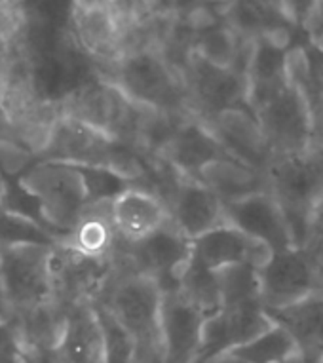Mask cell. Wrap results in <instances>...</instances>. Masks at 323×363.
<instances>
[{
  "label": "cell",
  "instance_id": "cell-37",
  "mask_svg": "<svg viewBox=\"0 0 323 363\" xmlns=\"http://www.w3.org/2000/svg\"><path fill=\"white\" fill-rule=\"evenodd\" d=\"M0 141H4V143L18 145V141H16V133H13V128H12V124H10V120H8V116H6V113H4L2 105H0Z\"/></svg>",
  "mask_w": 323,
  "mask_h": 363
},
{
  "label": "cell",
  "instance_id": "cell-16",
  "mask_svg": "<svg viewBox=\"0 0 323 363\" xmlns=\"http://www.w3.org/2000/svg\"><path fill=\"white\" fill-rule=\"evenodd\" d=\"M208 315L192 306L179 289L162 293L160 345L162 363L196 362L202 329Z\"/></svg>",
  "mask_w": 323,
  "mask_h": 363
},
{
  "label": "cell",
  "instance_id": "cell-38",
  "mask_svg": "<svg viewBox=\"0 0 323 363\" xmlns=\"http://www.w3.org/2000/svg\"><path fill=\"white\" fill-rule=\"evenodd\" d=\"M308 40H310L312 44H314V46H316V48L319 50V52H323V30H322V33H317L316 36H312V38H308Z\"/></svg>",
  "mask_w": 323,
  "mask_h": 363
},
{
  "label": "cell",
  "instance_id": "cell-26",
  "mask_svg": "<svg viewBox=\"0 0 323 363\" xmlns=\"http://www.w3.org/2000/svg\"><path fill=\"white\" fill-rule=\"evenodd\" d=\"M205 186H210L222 203L234 202L239 198H246L255 192L266 191V179L263 173L253 172L249 167L242 166L239 162L227 160L215 162L200 173L196 179Z\"/></svg>",
  "mask_w": 323,
  "mask_h": 363
},
{
  "label": "cell",
  "instance_id": "cell-10",
  "mask_svg": "<svg viewBox=\"0 0 323 363\" xmlns=\"http://www.w3.org/2000/svg\"><path fill=\"white\" fill-rule=\"evenodd\" d=\"M272 156L297 155L314 145V113L300 88L288 84L253 113Z\"/></svg>",
  "mask_w": 323,
  "mask_h": 363
},
{
  "label": "cell",
  "instance_id": "cell-15",
  "mask_svg": "<svg viewBox=\"0 0 323 363\" xmlns=\"http://www.w3.org/2000/svg\"><path fill=\"white\" fill-rule=\"evenodd\" d=\"M225 206L227 225L264 244L272 253L295 247L288 219L268 192H255Z\"/></svg>",
  "mask_w": 323,
  "mask_h": 363
},
{
  "label": "cell",
  "instance_id": "cell-41",
  "mask_svg": "<svg viewBox=\"0 0 323 363\" xmlns=\"http://www.w3.org/2000/svg\"><path fill=\"white\" fill-rule=\"evenodd\" d=\"M317 363H323V357H322V359H319V362H317Z\"/></svg>",
  "mask_w": 323,
  "mask_h": 363
},
{
  "label": "cell",
  "instance_id": "cell-14",
  "mask_svg": "<svg viewBox=\"0 0 323 363\" xmlns=\"http://www.w3.org/2000/svg\"><path fill=\"white\" fill-rule=\"evenodd\" d=\"M113 139L90 125L60 116L50 131V138L35 162H55L67 166L107 167L110 162Z\"/></svg>",
  "mask_w": 323,
  "mask_h": 363
},
{
  "label": "cell",
  "instance_id": "cell-12",
  "mask_svg": "<svg viewBox=\"0 0 323 363\" xmlns=\"http://www.w3.org/2000/svg\"><path fill=\"white\" fill-rule=\"evenodd\" d=\"M50 255V245L0 250V295L13 314L52 298Z\"/></svg>",
  "mask_w": 323,
  "mask_h": 363
},
{
  "label": "cell",
  "instance_id": "cell-19",
  "mask_svg": "<svg viewBox=\"0 0 323 363\" xmlns=\"http://www.w3.org/2000/svg\"><path fill=\"white\" fill-rule=\"evenodd\" d=\"M169 220L191 242L227 225L221 198L196 179H183L179 183L169 203Z\"/></svg>",
  "mask_w": 323,
  "mask_h": 363
},
{
  "label": "cell",
  "instance_id": "cell-39",
  "mask_svg": "<svg viewBox=\"0 0 323 363\" xmlns=\"http://www.w3.org/2000/svg\"><path fill=\"white\" fill-rule=\"evenodd\" d=\"M4 191H6V183H4V179L0 175V206H2V198H4Z\"/></svg>",
  "mask_w": 323,
  "mask_h": 363
},
{
  "label": "cell",
  "instance_id": "cell-9",
  "mask_svg": "<svg viewBox=\"0 0 323 363\" xmlns=\"http://www.w3.org/2000/svg\"><path fill=\"white\" fill-rule=\"evenodd\" d=\"M257 274L259 303L264 310L283 308L322 293V268L310 244L274 251Z\"/></svg>",
  "mask_w": 323,
  "mask_h": 363
},
{
  "label": "cell",
  "instance_id": "cell-13",
  "mask_svg": "<svg viewBox=\"0 0 323 363\" xmlns=\"http://www.w3.org/2000/svg\"><path fill=\"white\" fill-rule=\"evenodd\" d=\"M272 320L264 312L261 303H249L236 308H222L217 314L205 318L202 329V342L196 362H210L213 357L227 354L236 346H242L264 333L272 325Z\"/></svg>",
  "mask_w": 323,
  "mask_h": 363
},
{
  "label": "cell",
  "instance_id": "cell-22",
  "mask_svg": "<svg viewBox=\"0 0 323 363\" xmlns=\"http://www.w3.org/2000/svg\"><path fill=\"white\" fill-rule=\"evenodd\" d=\"M192 247L202 264L213 272L232 264H251L259 270L272 255L266 245L230 225H221L205 233L192 242Z\"/></svg>",
  "mask_w": 323,
  "mask_h": 363
},
{
  "label": "cell",
  "instance_id": "cell-1",
  "mask_svg": "<svg viewBox=\"0 0 323 363\" xmlns=\"http://www.w3.org/2000/svg\"><path fill=\"white\" fill-rule=\"evenodd\" d=\"M99 77L139 107L191 113L185 80L156 46L124 52L113 63L101 65Z\"/></svg>",
  "mask_w": 323,
  "mask_h": 363
},
{
  "label": "cell",
  "instance_id": "cell-29",
  "mask_svg": "<svg viewBox=\"0 0 323 363\" xmlns=\"http://www.w3.org/2000/svg\"><path fill=\"white\" fill-rule=\"evenodd\" d=\"M179 293L208 318L221 310V295L217 287L215 272L204 267L194 255V251L179 278Z\"/></svg>",
  "mask_w": 323,
  "mask_h": 363
},
{
  "label": "cell",
  "instance_id": "cell-21",
  "mask_svg": "<svg viewBox=\"0 0 323 363\" xmlns=\"http://www.w3.org/2000/svg\"><path fill=\"white\" fill-rule=\"evenodd\" d=\"M69 310L54 297L21 310L13 318V328L21 342L23 357L30 363H48L65 329Z\"/></svg>",
  "mask_w": 323,
  "mask_h": 363
},
{
  "label": "cell",
  "instance_id": "cell-27",
  "mask_svg": "<svg viewBox=\"0 0 323 363\" xmlns=\"http://www.w3.org/2000/svg\"><path fill=\"white\" fill-rule=\"evenodd\" d=\"M110 203L101 202L94 206H86L76 228L72 230L71 238L65 244L76 250L90 253V255H110L114 253V245L118 234L114 230Z\"/></svg>",
  "mask_w": 323,
  "mask_h": 363
},
{
  "label": "cell",
  "instance_id": "cell-3",
  "mask_svg": "<svg viewBox=\"0 0 323 363\" xmlns=\"http://www.w3.org/2000/svg\"><path fill=\"white\" fill-rule=\"evenodd\" d=\"M99 304H103L135 339L137 342L135 359L162 363V291L156 280L120 267L118 276L108 286Z\"/></svg>",
  "mask_w": 323,
  "mask_h": 363
},
{
  "label": "cell",
  "instance_id": "cell-7",
  "mask_svg": "<svg viewBox=\"0 0 323 363\" xmlns=\"http://www.w3.org/2000/svg\"><path fill=\"white\" fill-rule=\"evenodd\" d=\"M192 242L177 230L171 220L137 242L116 240L114 255L130 272L150 276L162 293L179 289V278L192 257Z\"/></svg>",
  "mask_w": 323,
  "mask_h": 363
},
{
  "label": "cell",
  "instance_id": "cell-28",
  "mask_svg": "<svg viewBox=\"0 0 323 363\" xmlns=\"http://www.w3.org/2000/svg\"><path fill=\"white\" fill-rule=\"evenodd\" d=\"M227 354L242 363H283L300 352L295 345L293 337L281 325L272 323L264 333L246 345L236 346Z\"/></svg>",
  "mask_w": 323,
  "mask_h": 363
},
{
  "label": "cell",
  "instance_id": "cell-35",
  "mask_svg": "<svg viewBox=\"0 0 323 363\" xmlns=\"http://www.w3.org/2000/svg\"><path fill=\"white\" fill-rule=\"evenodd\" d=\"M314 240H323V194L310 213V240L308 242H314Z\"/></svg>",
  "mask_w": 323,
  "mask_h": 363
},
{
  "label": "cell",
  "instance_id": "cell-4",
  "mask_svg": "<svg viewBox=\"0 0 323 363\" xmlns=\"http://www.w3.org/2000/svg\"><path fill=\"white\" fill-rule=\"evenodd\" d=\"M61 116L90 125L113 141L133 147L143 107L128 99L99 74L78 84L57 99Z\"/></svg>",
  "mask_w": 323,
  "mask_h": 363
},
{
  "label": "cell",
  "instance_id": "cell-18",
  "mask_svg": "<svg viewBox=\"0 0 323 363\" xmlns=\"http://www.w3.org/2000/svg\"><path fill=\"white\" fill-rule=\"evenodd\" d=\"M158 160L168 164L179 177L198 179L200 173L211 164L234 160V158L219 143V139L213 135V131L202 120L192 116L191 120H186L185 124L181 125V130L175 133V138L162 149Z\"/></svg>",
  "mask_w": 323,
  "mask_h": 363
},
{
  "label": "cell",
  "instance_id": "cell-36",
  "mask_svg": "<svg viewBox=\"0 0 323 363\" xmlns=\"http://www.w3.org/2000/svg\"><path fill=\"white\" fill-rule=\"evenodd\" d=\"M312 113H314V147L323 152V96L317 99Z\"/></svg>",
  "mask_w": 323,
  "mask_h": 363
},
{
  "label": "cell",
  "instance_id": "cell-34",
  "mask_svg": "<svg viewBox=\"0 0 323 363\" xmlns=\"http://www.w3.org/2000/svg\"><path fill=\"white\" fill-rule=\"evenodd\" d=\"M23 350L13 322L0 323V363H21Z\"/></svg>",
  "mask_w": 323,
  "mask_h": 363
},
{
  "label": "cell",
  "instance_id": "cell-30",
  "mask_svg": "<svg viewBox=\"0 0 323 363\" xmlns=\"http://www.w3.org/2000/svg\"><path fill=\"white\" fill-rule=\"evenodd\" d=\"M221 310L259 303V274L251 264H232L215 272Z\"/></svg>",
  "mask_w": 323,
  "mask_h": 363
},
{
  "label": "cell",
  "instance_id": "cell-25",
  "mask_svg": "<svg viewBox=\"0 0 323 363\" xmlns=\"http://www.w3.org/2000/svg\"><path fill=\"white\" fill-rule=\"evenodd\" d=\"M114 230L124 242H137L169 220V209L150 192L130 189L110 203Z\"/></svg>",
  "mask_w": 323,
  "mask_h": 363
},
{
  "label": "cell",
  "instance_id": "cell-33",
  "mask_svg": "<svg viewBox=\"0 0 323 363\" xmlns=\"http://www.w3.org/2000/svg\"><path fill=\"white\" fill-rule=\"evenodd\" d=\"M82 179L86 192V206L113 202L120 194L133 189L132 183L116 175L107 167L97 166H71Z\"/></svg>",
  "mask_w": 323,
  "mask_h": 363
},
{
  "label": "cell",
  "instance_id": "cell-23",
  "mask_svg": "<svg viewBox=\"0 0 323 363\" xmlns=\"http://www.w3.org/2000/svg\"><path fill=\"white\" fill-rule=\"evenodd\" d=\"M274 323L281 325L299 348L305 363H317L323 357V295L314 293L283 308L264 310Z\"/></svg>",
  "mask_w": 323,
  "mask_h": 363
},
{
  "label": "cell",
  "instance_id": "cell-11",
  "mask_svg": "<svg viewBox=\"0 0 323 363\" xmlns=\"http://www.w3.org/2000/svg\"><path fill=\"white\" fill-rule=\"evenodd\" d=\"M183 80L191 113L202 122H210L228 111H249L247 77L239 69L217 67L192 52L183 71Z\"/></svg>",
  "mask_w": 323,
  "mask_h": 363
},
{
  "label": "cell",
  "instance_id": "cell-32",
  "mask_svg": "<svg viewBox=\"0 0 323 363\" xmlns=\"http://www.w3.org/2000/svg\"><path fill=\"white\" fill-rule=\"evenodd\" d=\"M27 244L54 247L57 245V240L46 233L42 226L36 225L35 220L0 208V250Z\"/></svg>",
  "mask_w": 323,
  "mask_h": 363
},
{
  "label": "cell",
  "instance_id": "cell-8",
  "mask_svg": "<svg viewBox=\"0 0 323 363\" xmlns=\"http://www.w3.org/2000/svg\"><path fill=\"white\" fill-rule=\"evenodd\" d=\"M143 4L80 0L71 4V29L80 50L101 65L113 63L122 54L128 27L139 21Z\"/></svg>",
  "mask_w": 323,
  "mask_h": 363
},
{
  "label": "cell",
  "instance_id": "cell-6",
  "mask_svg": "<svg viewBox=\"0 0 323 363\" xmlns=\"http://www.w3.org/2000/svg\"><path fill=\"white\" fill-rule=\"evenodd\" d=\"M114 253L90 255L69 244H57L50 255L52 297L67 310L80 304H97L118 276Z\"/></svg>",
  "mask_w": 323,
  "mask_h": 363
},
{
  "label": "cell",
  "instance_id": "cell-17",
  "mask_svg": "<svg viewBox=\"0 0 323 363\" xmlns=\"http://www.w3.org/2000/svg\"><path fill=\"white\" fill-rule=\"evenodd\" d=\"M291 46V29L259 36L251 42L246 67L247 105L251 113L288 84V52Z\"/></svg>",
  "mask_w": 323,
  "mask_h": 363
},
{
  "label": "cell",
  "instance_id": "cell-40",
  "mask_svg": "<svg viewBox=\"0 0 323 363\" xmlns=\"http://www.w3.org/2000/svg\"><path fill=\"white\" fill-rule=\"evenodd\" d=\"M133 363H147V362H141V359H135V362Z\"/></svg>",
  "mask_w": 323,
  "mask_h": 363
},
{
  "label": "cell",
  "instance_id": "cell-31",
  "mask_svg": "<svg viewBox=\"0 0 323 363\" xmlns=\"http://www.w3.org/2000/svg\"><path fill=\"white\" fill-rule=\"evenodd\" d=\"M97 322L101 328L103 357L105 363H133L137 356V342L128 329L103 304H94Z\"/></svg>",
  "mask_w": 323,
  "mask_h": 363
},
{
  "label": "cell",
  "instance_id": "cell-5",
  "mask_svg": "<svg viewBox=\"0 0 323 363\" xmlns=\"http://www.w3.org/2000/svg\"><path fill=\"white\" fill-rule=\"evenodd\" d=\"M16 179L38 203L50 234L60 244L69 242L86 208V192L80 175L67 164L35 162Z\"/></svg>",
  "mask_w": 323,
  "mask_h": 363
},
{
  "label": "cell",
  "instance_id": "cell-2",
  "mask_svg": "<svg viewBox=\"0 0 323 363\" xmlns=\"http://www.w3.org/2000/svg\"><path fill=\"white\" fill-rule=\"evenodd\" d=\"M266 192L280 203L295 247L310 240V213L323 194V152L312 145L297 155L272 156L263 172Z\"/></svg>",
  "mask_w": 323,
  "mask_h": 363
},
{
  "label": "cell",
  "instance_id": "cell-24",
  "mask_svg": "<svg viewBox=\"0 0 323 363\" xmlns=\"http://www.w3.org/2000/svg\"><path fill=\"white\" fill-rule=\"evenodd\" d=\"M48 363H105L101 328L94 304H80L67 312L65 329Z\"/></svg>",
  "mask_w": 323,
  "mask_h": 363
},
{
  "label": "cell",
  "instance_id": "cell-20",
  "mask_svg": "<svg viewBox=\"0 0 323 363\" xmlns=\"http://www.w3.org/2000/svg\"><path fill=\"white\" fill-rule=\"evenodd\" d=\"M204 124L213 131V135L219 139V143L227 149L234 160L253 172L263 173L266 169L272 152L251 111L247 108L228 111Z\"/></svg>",
  "mask_w": 323,
  "mask_h": 363
}]
</instances>
